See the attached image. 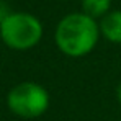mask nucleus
I'll list each match as a JSON object with an SVG mask.
<instances>
[{"instance_id":"obj_5","label":"nucleus","mask_w":121,"mask_h":121,"mask_svg":"<svg viewBox=\"0 0 121 121\" xmlns=\"http://www.w3.org/2000/svg\"><path fill=\"white\" fill-rule=\"evenodd\" d=\"M111 0H82V12L93 20L103 18L106 13H110Z\"/></svg>"},{"instance_id":"obj_7","label":"nucleus","mask_w":121,"mask_h":121,"mask_svg":"<svg viewBox=\"0 0 121 121\" xmlns=\"http://www.w3.org/2000/svg\"><path fill=\"white\" fill-rule=\"evenodd\" d=\"M116 97H118V101H120V105H121V83L118 85V88H116Z\"/></svg>"},{"instance_id":"obj_1","label":"nucleus","mask_w":121,"mask_h":121,"mask_svg":"<svg viewBox=\"0 0 121 121\" xmlns=\"http://www.w3.org/2000/svg\"><path fill=\"white\" fill-rule=\"evenodd\" d=\"M100 36V26L97 20L83 12H74L60 18L57 23L54 43L67 57H83L95 49Z\"/></svg>"},{"instance_id":"obj_8","label":"nucleus","mask_w":121,"mask_h":121,"mask_svg":"<svg viewBox=\"0 0 121 121\" xmlns=\"http://www.w3.org/2000/svg\"><path fill=\"white\" fill-rule=\"evenodd\" d=\"M0 43H2V39H0Z\"/></svg>"},{"instance_id":"obj_2","label":"nucleus","mask_w":121,"mask_h":121,"mask_svg":"<svg viewBox=\"0 0 121 121\" xmlns=\"http://www.w3.org/2000/svg\"><path fill=\"white\" fill-rule=\"evenodd\" d=\"M43 23L26 12H12L0 23V39L15 51H28L43 38Z\"/></svg>"},{"instance_id":"obj_3","label":"nucleus","mask_w":121,"mask_h":121,"mask_svg":"<svg viewBox=\"0 0 121 121\" xmlns=\"http://www.w3.org/2000/svg\"><path fill=\"white\" fill-rule=\"evenodd\" d=\"M51 103L49 92L38 82L25 80L13 85L7 93L8 110L23 120H35L43 116Z\"/></svg>"},{"instance_id":"obj_6","label":"nucleus","mask_w":121,"mask_h":121,"mask_svg":"<svg viewBox=\"0 0 121 121\" xmlns=\"http://www.w3.org/2000/svg\"><path fill=\"white\" fill-rule=\"evenodd\" d=\"M10 13H12V12L8 10V7H7V3L0 0V23H2V21L5 20V18H7V17H8Z\"/></svg>"},{"instance_id":"obj_4","label":"nucleus","mask_w":121,"mask_h":121,"mask_svg":"<svg viewBox=\"0 0 121 121\" xmlns=\"http://www.w3.org/2000/svg\"><path fill=\"white\" fill-rule=\"evenodd\" d=\"M100 35L113 44H121V10L106 13L98 23Z\"/></svg>"}]
</instances>
